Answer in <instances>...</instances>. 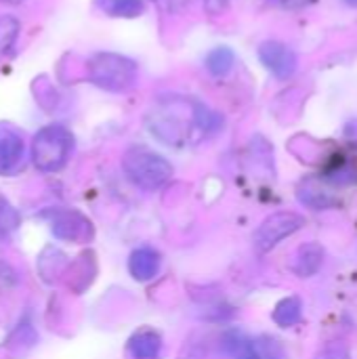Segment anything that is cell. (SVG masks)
Instances as JSON below:
<instances>
[{
	"mask_svg": "<svg viewBox=\"0 0 357 359\" xmlns=\"http://www.w3.org/2000/svg\"><path fill=\"white\" fill-rule=\"evenodd\" d=\"M221 118L202 103L187 99H164L147 116V128L168 145H185L191 137L219 130Z\"/></svg>",
	"mask_w": 357,
	"mask_h": 359,
	"instance_id": "1",
	"label": "cell"
},
{
	"mask_svg": "<svg viewBox=\"0 0 357 359\" xmlns=\"http://www.w3.org/2000/svg\"><path fill=\"white\" fill-rule=\"evenodd\" d=\"M74 151V135L61 124L42 126L29 145L32 164L40 172H59Z\"/></svg>",
	"mask_w": 357,
	"mask_h": 359,
	"instance_id": "2",
	"label": "cell"
},
{
	"mask_svg": "<svg viewBox=\"0 0 357 359\" xmlns=\"http://www.w3.org/2000/svg\"><path fill=\"white\" fill-rule=\"evenodd\" d=\"M122 168L128 181L145 191L164 187L173 177L168 160L147 147H130L122 158Z\"/></svg>",
	"mask_w": 357,
	"mask_h": 359,
	"instance_id": "3",
	"label": "cell"
},
{
	"mask_svg": "<svg viewBox=\"0 0 357 359\" xmlns=\"http://www.w3.org/2000/svg\"><path fill=\"white\" fill-rule=\"evenodd\" d=\"M137 63L118 53H97L88 59V80L107 90L124 93L137 84Z\"/></svg>",
	"mask_w": 357,
	"mask_h": 359,
	"instance_id": "4",
	"label": "cell"
},
{
	"mask_svg": "<svg viewBox=\"0 0 357 359\" xmlns=\"http://www.w3.org/2000/svg\"><path fill=\"white\" fill-rule=\"evenodd\" d=\"M305 225V219L297 212H276L267 217L255 231V246L261 252L276 248L282 240L290 238Z\"/></svg>",
	"mask_w": 357,
	"mask_h": 359,
	"instance_id": "5",
	"label": "cell"
},
{
	"mask_svg": "<svg viewBox=\"0 0 357 359\" xmlns=\"http://www.w3.org/2000/svg\"><path fill=\"white\" fill-rule=\"evenodd\" d=\"M50 229L57 240L63 242H88L93 238L90 221L76 210H55L50 215Z\"/></svg>",
	"mask_w": 357,
	"mask_h": 359,
	"instance_id": "6",
	"label": "cell"
},
{
	"mask_svg": "<svg viewBox=\"0 0 357 359\" xmlns=\"http://www.w3.org/2000/svg\"><path fill=\"white\" fill-rule=\"evenodd\" d=\"M322 177L332 185H357V145L339 147L328 158Z\"/></svg>",
	"mask_w": 357,
	"mask_h": 359,
	"instance_id": "7",
	"label": "cell"
},
{
	"mask_svg": "<svg viewBox=\"0 0 357 359\" xmlns=\"http://www.w3.org/2000/svg\"><path fill=\"white\" fill-rule=\"evenodd\" d=\"M259 59L280 80H286L297 72V55L284 42L278 40L263 42L259 46Z\"/></svg>",
	"mask_w": 357,
	"mask_h": 359,
	"instance_id": "8",
	"label": "cell"
},
{
	"mask_svg": "<svg viewBox=\"0 0 357 359\" xmlns=\"http://www.w3.org/2000/svg\"><path fill=\"white\" fill-rule=\"evenodd\" d=\"M25 158V141L13 128H0V175H15Z\"/></svg>",
	"mask_w": 357,
	"mask_h": 359,
	"instance_id": "9",
	"label": "cell"
},
{
	"mask_svg": "<svg viewBox=\"0 0 357 359\" xmlns=\"http://www.w3.org/2000/svg\"><path fill=\"white\" fill-rule=\"evenodd\" d=\"M236 359H284V347L274 337H255L240 339L236 351Z\"/></svg>",
	"mask_w": 357,
	"mask_h": 359,
	"instance_id": "10",
	"label": "cell"
},
{
	"mask_svg": "<svg viewBox=\"0 0 357 359\" xmlns=\"http://www.w3.org/2000/svg\"><path fill=\"white\" fill-rule=\"evenodd\" d=\"M332 183H328L322 175L320 177H309L301 183L299 187V200L316 210L322 208H332L339 204V198L330 189Z\"/></svg>",
	"mask_w": 357,
	"mask_h": 359,
	"instance_id": "11",
	"label": "cell"
},
{
	"mask_svg": "<svg viewBox=\"0 0 357 359\" xmlns=\"http://www.w3.org/2000/svg\"><path fill=\"white\" fill-rule=\"evenodd\" d=\"M162 265L160 252L151 246H141L137 250H133L130 259H128V271L137 282H149L158 276Z\"/></svg>",
	"mask_w": 357,
	"mask_h": 359,
	"instance_id": "12",
	"label": "cell"
},
{
	"mask_svg": "<svg viewBox=\"0 0 357 359\" xmlns=\"http://www.w3.org/2000/svg\"><path fill=\"white\" fill-rule=\"evenodd\" d=\"M322 265H324V248L318 242H309L297 250L290 269L301 278H309L316 276L322 269Z\"/></svg>",
	"mask_w": 357,
	"mask_h": 359,
	"instance_id": "13",
	"label": "cell"
},
{
	"mask_svg": "<svg viewBox=\"0 0 357 359\" xmlns=\"http://www.w3.org/2000/svg\"><path fill=\"white\" fill-rule=\"evenodd\" d=\"M128 351L135 359H158L162 351V337L151 328H141L130 337Z\"/></svg>",
	"mask_w": 357,
	"mask_h": 359,
	"instance_id": "14",
	"label": "cell"
},
{
	"mask_svg": "<svg viewBox=\"0 0 357 359\" xmlns=\"http://www.w3.org/2000/svg\"><path fill=\"white\" fill-rule=\"evenodd\" d=\"M97 8L103 11L109 17H124L133 19L139 17L145 8L143 0H95Z\"/></svg>",
	"mask_w": 357,
	"mask_h": 359,
	"instance_id": "15",
	"label": "cell"
},
{
	"mask_svg": "<svg viewBox=\"0 0 357 359\" xmlns=\"http://www.w3.org/2000/svg\"><path fill=\"white\" fill-rule=\"evenodd\" d=\"M301 318H303V305H301V299L297 297L282 299L274 309V322L282 328H290L299 324Z\"/></svg>",
	"mask_w": 357,
	"mask_h": 359,
	"instance_id": "16",
	"label": "cell"
},
{
	"mask_svg": "<svg viewBox=\"0 0 357 359\" xmlns=\"http://www.w3.org/2000/svg\"><path fill=\"white\" fill-rule=\"evenodd\" d=\"M236 63V55L229 46H219L215 50H210L206 55V69L213 74V76H225L231 72Z\"/></svg>",
	"mask_w": 357,
	"mask_h": 359,
	"instance_id": "17",
	"label": "cell"
},
{
	"mask_svg": "<svg viewBox=\"0 0 357 359\" xmlns=\"http://www.w3.org/2000/svg\"><path fill=\"white\" fill-rule=\"evenodd\" d=\"M19 29H21L19 21L13 15H2L0 17V59L15 46Z\"/></svg>",
	"mask_w": 357,
	"mask_h": 359,
	"instance_id": "18",
	"label": "cell"
},
{
	"mask_svg": "<svg viewBox=\"0 0 357 359\" xmlns=\"http://www.w3.org/2000/svg\"><path fill=\"white\" fill-rule=\"evenodd\" d=\"M17 223H19L17 212L4 200H0V236L13 233L17 229Z\"/></svg>",
	"mask_w": 357,
	"mask_h": 359,
	"instance_id": "19",
	"label": "cell"
},
{
	"mask_svg": "<svg viewBox=\"0 0 357 359\" xmlns=\"http://www.w3.org/2000/svg\"><path fill=\"white\" fill-rule=\"evenodd\" d=\"M311 2L314 0H269V4H274L278 8H286V11H297V8H303Z\"/></svg>",
	"mask_w": 357,
	"mask_h": 359,
	"instance_id": "20",
	"label": "cell"
},
{
	"mask_svg": "<svg viewBox=\"0 0 357 359\" xmlns=\"http://www.w3.org/2000/svg\"><path fill=\"white\" fill-rule=\"evenodd\" d=\"M2 4H19V2H23V0H0Z\"/></svg>",
	"mask_w": 357,
	"mask_h": 359,
	"instance_id": "21",
	"label": "cell"
},
{
	"mask_svg": "<svg viewBox=\"0 0 357 359\" xmlns=\"http://www.w3.org/2000/svg\"><path fill=\"white\" fill-rule=\"evenodd\" d=\"M347 2H351V4H357V0H347Z\"/></svg>",
	"mask_w": 357,
	"mask_h": 359,
	"instance_id": "22",
	"label": "cell"
}]
</instances>
